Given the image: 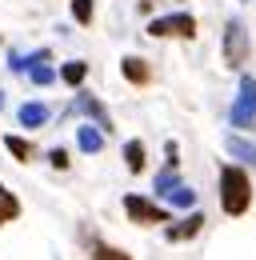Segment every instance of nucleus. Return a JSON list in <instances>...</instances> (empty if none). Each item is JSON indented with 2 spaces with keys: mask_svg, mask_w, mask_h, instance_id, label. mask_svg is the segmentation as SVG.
<instances>
[{
  "mask_svg": "<svg viewBox=\"0 0 256 260\" xmlns=\"http://www.w3.org/2000/svg\"><path fill=\"white\" fill-rule=\"evenodd\" d=\"M92 16H96L92 0H72V20H76V24H92Z\"/></svg>",
  "mask_w": 256,
  "mask_h": 260,
  "instance_id": "17",
  "label": "nucleus"
},
{
  "mask_svg": "<svg viewBox=\"0 0 256 260\" xmlns=\"http://www.w3.org/2000/svg\"><path fill=\"white\" fill-rule=\"evenodd\" d=\"M92 260H132L128 252L112 248V244H92Z\"/></svg>",
  "mask_w": 256,
  "mask_h": 260,
  "instance_id": "20",
  "label": "nucleus"
},
{
  "mask_svg": "<svg viewBox=\"0 0 256 260\" xmlns=\"http://www.w3.org/2000/svg\"><path fill=\"white\" fill-rule=\"evenodd\" d=\"M84 76H88V64H84V60H68V64L60 68V80L68 84V88H80Z\"/></svg>",
  "mask_w": 256,
  "mask_h": 260,
  "instance_id": "11",
  "label": "nucleus"
},
{
  "mask_svg": "<svg viewBox=\"0 0 256 260\" xmlns=\"http://www.w3.org/2000/svg\"><path fill=\"white\" fill-rule=\"evenodd\" d=\"M220 208L228 216H244L252 208V180L236 164H224L220 168Z\"/></svg>",
  "mask_w": 256,
  "mask_h": 260,
  "instance_id": "1",
  "label": "nucleus"
},
{
  "mask_svg": "<svg viewBox=\"0 0 256 260\" xmlns=\"http://www.w3.org/2000/svg\"><path fill=\"white\" fill-rule=\"evenodd\" d=\"M4 148H8V152H12L20 164H28V160H32V144L24 140V136H12V132H8V136H4Z\"/></svg>",
  "mask_w": 256,
  "mask_h": 260,
  "instance_id": "14",
  "label": "nucleus"
},
{
  "mask_svg": "<svg viewBox=\"0 0 256 260\" xmlns=\"http://www.w3.org/2000/svg\"><path fill=\"white\" fill-rule=\"evenodd\" d=\"M228 152H232V156H240V160H248V164H256V144L240 140V136H228Z\"/></svg>",
  "mask_w": 256,
  "mask_h": 260,
  "instance_id": "16",
  "label": "nucleus"
},
{
  "mask_svg": "<svg viewBox=\"0 0 256 260\" xmlns=\"http://www.w3.org/2000/svg\"><path fill=\"white\" fill-rule=\"evenodd\" d=\"M12 216H20V200L12 192H4V184H0V224H8Z\"/></svg>",
  "mask_w": 256,
  "mask_h": 260,
  "instance_id": "15",
  "label": "nucleus"
},
{
  "mask_svg": "<svg viewBox=\"0 0 256 260\" xmlns=\"http://www.w3.org/2000/svg\"><path fill=\"white\" fill-rule=\"evenodd\" d=\"M248 32H244V24L240 20H228V28H224V64L228 68H240L248 64Z\"/></svg>",
  "mask_w": 256,
  "mask_h": 260,
  "instance_id": "3",
  "label": "nucleus"
},
{
  "mask_svg": "<svg viewBox=\"0 0 256 260\" xmlns=\"http://www.w3.org/2000/svg\"><path fill=\"white\" fill-rule=\"evenodd\" d=\"M200 228H204V216H200V212H192L188 220H180L176 228H168V240H192Z\"/></svg>",
  "mask_w": 256,
  "mask_h": 260,
  "instance_id": "10",
  "label": "nucleus"
},
{
  "mask_svg": "<svg viewBox=\"0 0 256 260\" xmlns=\"http://www.w3.org/2000/svg\"><path fill=\"white\" fill-rule=\"evenodd\" d=\"M76 108H80L84 116H96V128L112 132V120H108V112H104V104H100L96 96H88V92H80V96H76Z\"/></svg>",
  "mask_w": 256,
  "mask_h": 260,
  "instance_id": "7",
  "label": "nucleus"
},
{
  "mask_svg": "<svg viewBox=\"0 0 256 260\" xmlns=\"http://www.w3.org/2000/svg\"><path fill=\"white\" fill-rule=\"evenodd\" d=\"M172 188H176V164H168V168L156 176V192H160V196H168Z\"/></svg>",
  "mask_w": 256,
  "mask_h": 260,
  "instance_id": "19",
  "label": "nucleus"
},
{
  "mask_svg": "<svg viewBox=\"0 0 256 260\" xmlns=\"http://www.w3.org/2000/svg\"><path fill=\"white\" fill-rule=\"evenodd\" d=\"M168 200H172L176 208H192V204H196V192H192V188H184V184H176V188L168 192Z\"/></svg>",
  "mask_w": 256,
  "mask_h": 260,
  "instance_id": "18",
  "label": "nucleus"
},
{
  "mask_svg": "<svg viewBox=\"0 0 256 260\" xmlns=\"http://www.w3.org/2000/svg\"><path fill=\"white\" fill-rule=\"evenodd\" d=\"M232 124L236 128H256V80L240 76V96L232 104Z\"/></svg>",
  "mask_w": 256,
  "mask_h": 260,
  "instance_id": "4",
  "label": "nucleus"
},
{
  "mask_svg": "<svg viewBox=\"0 0 256 260\" xmlns=\"http://www.w3.org/2000/svg\"><path fill=\"white\" fill-rule=\"evenodd\" d=\"M144 156H148V152H144V144H140V140H128V144H124L128 172H144Z\"/></svg>",
  "mask_w": 256,
  "mask_h": 260,
  "instance_id": "12",
  "label": "nucleus"
},
{
  "mask_svg": "<svg viewBox=\"0 0 256 260\" xmlns=\"http://www.w3.org/2000/svg\"><path fill=\"white\" fill-rule=\"evenodd\" d=\"M120 72H124L128 84H148V80H152V68H148L144 56H124V60H120Z\"/></svg>",
  "mask_w": 256,
  "mask_h": 260,
  "instance_id": "6",
  "label": "nucleus"
},
{
  "mask_svg": "<svg viewBox=\"0 0 256 260\" xmlns=\"http://www.w3.org/2000/svg\"><path fill=\"white\" fill-rule=\"evenodd\" d=\"M124 212L136 224H168V208H160L144 196H124Z\"/></svg>",
  "mask_w": 256,
  "mask_h": 260,
  "instance_id": "5",
  "label": "nucleus"
},
{
  "mask_svg": "<svg viewBox=\"0 0 256 260\" xmlns=\"http://www.w3.org/2000/svg\"><path fill=\"white\" fill-rule=\"evenodd\" d=\"M24 64H32V68H28L32 84H52V80H56V72L48 68V52H36V56H28Z\"/></svg>",
  "mask_w": 256,
  "mask_h": 260,
  "instance_id": "8",
  "label": "nucleus"
},
{
  "mask_svg": "<svg viewBox=\"0 0 256 260\" xmlns=\"http://www.w3.org/2000/svg\"><path fill=\"white\" fill-rule=\"evenodd\" d=\"M148 36H160V40H168V36H176V40H192V36H196V16H192V12L156 16V20H148Z\"/></svg>",
  "mask_w": 256,
  "mask_h": 260,
  "instance_id": "2",
  "label": "nucleus"
},
{
  "mask_svg": "<svg viewBox=\"0 0 256 260\" xmlns=\"http://www.w3.org/2000/svg\"><path fill=\"white\" fill-rule=\"evenodd\" d=\"M48 160H52V168H68V152H64V148H52Z\"/></svg>",
  "mask_w": 256,
  "mask_h": 260,
  "instance_id": "21",
  "label": "nucleus"
},
{
  "mask_svg": "<svg viewBox=\"0 0 256 260\" xmlns=\"http://www.w3.org/2000/svg\"><path fill=\"white\" fill-rule=\"evenodd\" d=\"M44 120H48V108H44V104H24V108H20V124H24V128H40Z\"/></svg>",
  "mask_w": 256,
  "mask_h": 260,
  "instance_id": "13",
  "label": "nucleus"
},
{
  "mask_svg": "<svg viewBox=\"0 0 256 260\" xmlns=\"http://www.w3.org/2000/svg\"><path fill=\"white\" fill-rule=\"evenodd\" d=\"M76 144H80V152H100V148H104V128L80 124V128H76Z\"/></svg>",
  "mask_w": 256,
  "mask_h": 260,
  "instance_id": "9",
  "label": "nucleus"
}]
</instances>
